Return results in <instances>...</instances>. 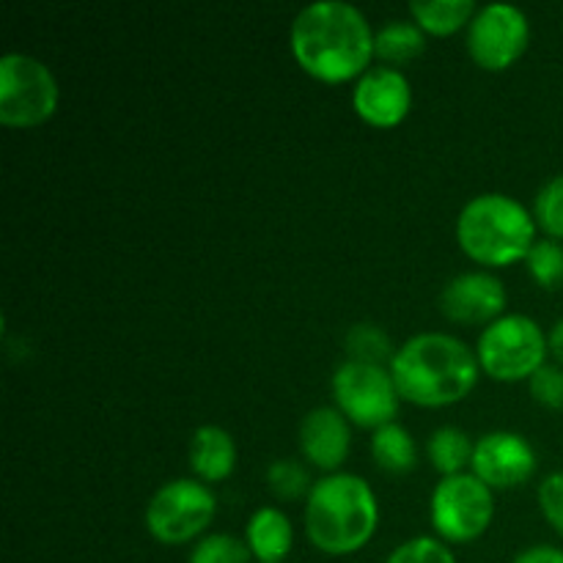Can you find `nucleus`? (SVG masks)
<instances>
[{"label": "nucleus", "mask_w": 563, "mask_h": 563, "mask_svg": "<svg viewBox=\"0 0 563 563\" xmlns=\"http://www.w3.org/2000/svg\"><path fill=\"white\" fill-rule=\"evenodd\" d=\"M539 467L537 449L520 432L495 429L482 434L473 449L471 473L482 478L489 489H517L533 478Z\"/></svg>", "instance_id": "9b49d317"}, {"label": "nucleus", "mask_w": 563, "mask_h": 563, "mask_svg": "<svg viewBox=\"0 0 563 563\" xmlns=\"http://www.w3.org/2000/svg\"><path fill=\"white\" fill-rule=\"evenodd\" d=\"M473 449L476 440L460 427H438L427 438V460L443 478L467 473L465 467H471Z\"/></svg>", "instance_id": "a211bd4d"}, {"label": "nucleus", "mask_w": 563, "mask_h": 563, "mask_svg": "<svg viewBox=\"0 0 563 563\" xmlns=\"http://www.w3.org/2000/svg\"><path fill=\"white\" fill-rule=\"evenodd\" d=\"M306 537L319 553L352 555L366 548L379 526V500L357 473H324L306 498Z\"/></svg>", "instance_id": "7ed1b4c3"}, {"label": "nucleus", "mask_w": 563, "mask_h": 563, "mask_svg": "<svg viewBox=\"0 0 563 563\" xmlns=\"http://www.w3.org/2000/svg\"><path fill=\"white\" fill-rule=\"evenodd\" d=\"M427 49V33L412 16H399V20H385L374 31V55L385 66H399L407 60L418 58Z\"/></svg>", "instance_id": "f3484780"}, {"label": "nucleus", "mask_w": 563, "mask_h": 563, "mask_svg": "<svg viewBox=\"0 0 563 563\" xmlns=\"http://www.w3.org/2000/svg\"><path fill=\"white\" fill-rule=\"evenodd\" d=\"M58 77L36 55L5 53L0 58V124L31 130L55 115Z\"/></svg>", "instance_id": "0eeeda50"}, {"label": "nucleus", "mask_w": 563, "mask_h": 563, "mask_svg": "<svg viewBox=\"0 0 563 563\" xmlns=\"http://www.w3.org/2000/svg\"><path fill=\"white\" fill-rule=\"evenodd\" d=\"M528 273L544 289H559L563 286V242L550 240V236H542V240L533 242L531 253L526 258Z\"/></svg>", "instance_id": "b1692460"}, {"label": "nucleus", "mask_w": 563, "mask_h": 563, "mask_svg": "<svg viewBox=\"0 0 563 563\" xmlns=\"http://www.w3.org/2000/svg\"><path fill=\"white\" fill-rule=\"evenodd\" d=\"M236 440L229 429L218 423H203L192 432L190 449H187V462L198 482L220 484L234 473L236 467Z\"/></svg>", "instance_id": "2eb2a0df"}, {"label": "nucleus", "mask_w": 563, "mask_h": 563, "mask_svg": "<svg viewBox=\"0 0 563 563\" xmlns=\"http://www.w3.org/2000/svg\"><path fill=\"white\" fill-rule=\"evenodd\" d=\"M550 344L542 324L528 313H511L489 322L476 341L478 366L498 383L531 379L548 363Z\"/></svg>", "instance_id": "39448f33"}, {"label": "nucleus", "mask_w": 563, "mask_h": 563, "mask_svg": "<svg viewBox=\"0 0 563 563\" xmlns=\"http://www.w3.org/2000/svg\"><path fill=\"white\" fill-rule=\"evenodd\" d=\"M548 344H550V355L555 357V363H561L563 366V317L553 324V328H550Z\"/></svg>", "instance_id": "c756f323"}, {"label": "nucleus", "mask_w": 563, "mask_h": 563, "mask_svg": "<svg viewBox=\"0 0 563 563\" xmlns=\"http://www.w3.org/2000/svg\"><path fill=\"white\" fill-rule=\"evenodd\" d=\"M352 108L377 130L399 126L412 108L410 77L399 66H368L352 86Z\"/></svg>", "instance_id": "ddd939ff"}, {"label": "nucleus", "mask_w": 563, "mask_h": 563, "mask_svg": "<svg viewBox=\"0 0 563 563\" xmlns=\"http://www.w3.org/2000/svg\"><path fill=\"white\" fill-rule=\"evenodd\" d=\"M214 515H218V498L209 484L198 478H170L154 489L143 511V522L148 537L176 548L207 537Z\"/></svg>", "instance_id": "423d86ee"}, {"label": "nucleus", "mask_w": 563, "mask_h": 563, "mask_svg": "<svg viewBox=\"0 0 563 563\" xmlns=\"http://www.w3.org/2000/svg\"><path fill=\"white\" fill-rule=\"evenodd\" d=\"M410 16L423 27V33L451 36L471 25L478 5L473 0H410Z\"/></svg>", "instance_id": "6ab92c4d"}, {"label": "nucleus", "mask_w": 563, "mask_h": 563, "mask_svg": "<svg viewBox=\"0 0 563 563\" xmlns=\"http://www.w3.org/2000/svg\"><path fill=\"white\" fill-rule=\"evenodd\" d=\"M385 563H456L449 544L438 537H412L401 542Z\"/></svg>", "instance_id": "a878e982"}, {"label": "nucleus", "mask_w": 563, "mask_h": 563, "mask_svg": "<svg viewBox=\"0 0 563 563\" xmlns=\"http://www.w3.org/2000/svg\"><path fill=\"white\" fill-rule=\"evenodd\" d=\"M511 563H563V550L555 544H531L520 550Z\"/></svg>", "instance_id": "c85d7f7f"}, {"label": "nucleus", "mask_w": 563, "mask_h": 563, "mask_svg": "<svg viewBox=\"0 0 563 563\" xmlns=\"http://www.w3.org/2000/svg\"><path fill=\"white\" fill-rule=\"evenodd\" d=\"M495 517V489L473 473L440 478L429 498V520L445 544H467L489 531Z\"/></svg>", "instance_id": "1a4fd4ad"}, {"label": "nucleus", "mask_w": 563, "mask_h": 563, "mask_svg": "<svg viewBox=\"0 0 563 563\" xmlns=\"http://www.w3.org/2000/svg\"><path fill=\"white\" fill-rule=\"evenodd\" d=\"M533 220L544 236L563 240V174L544 181L533 196Z\"/></svg>", "instance_id": "393cba45"}, {"label": "nucleus", "mask_w": 563, "mask_h": 563, "mask_svg": "<svg viewBox=\"0 0 563 563\" xmlns=\"http://www.w3.org/2000/svg\"><path fill=\"white\" fill-rule=\"evenodd\" d=\"M245 542L258 563H284L295 548V526L278 506H258L247 517Z\"/></svg>", "instance_id": "dca6fc26"}, {"label": "nucleus", "mask_w": 563, "mask_h": 563, "mask_svg": "<svg viewBox=\"0 0 563 563\" xmlns=\"http://www.w3.org/2000/svg\"><path fill=\"white\" fill-rule=\"evenodd\" d=\"M372 456L377 462L379 471L394 473V476H405L416 467L418 462V445L410 429L401 427L399 421L385 423L372 434Z\"/></svg>", "instance_id": "aec40b11"}, {"label": "nucleus", "mask_w": 563, "mask_h": 563, "mask_svg": "<svg viewBox=\"0 0 563 563\" xmlns=\"http://www.w3.org/2000/svg\"><path fill=\"white\" fill-rule=\"evenodd\" d=\"M289 44L302 71L322 82H346L372 66L374 27L346 0H313L291 20Z\"/></svg>", "instance_id": "f257e3e1"}, {"label": "nucleus", "mask_w": 563, "mask_h": 563, "mask_svg": "<svg viewBox=\"0 0 563 563\" xmlns=\"http://www.w3.org/2000/svg\"><path fill=\"white\" fill-rule=\"evenodd\" d=\"M440 313L456 324H484L500 319L509 306L504 280L487 269H467L445 280L438 297Z\"/></svg>", "instance_id": "f8f14e48"}, {"label": "nucleus", "mask_w": 563, "mask_h": 563, "mask_svg": "<svg viewBox=\"0 0 563 563\" xmlns=\"http://www.w3.org/2000/svg\"><path fill=\"white\" fill-rule=\"evenodd\" d=\"M537 500L550 528H555V533L563 537V471H555L542 478L537 489Z\"/></svg>", "instance_id": "cd10ccee"}, {"label": "nucleus", "mask_w": 563, "mask_h": 563, "mask_svg": "<svg viewBox=\"0 0 563 563\" xmlns=\"http://www.w3.org/2000/svg\"><path fill=\"white\" fill-rule=\"evenodd\" d=\"M302 460L324 473H339L352 451V423L335 405L313 407L297 429Z\"/></svg>", "instance_id": "4468645a"}, {"label": "nucleus", "mask_w": 563, "mask_h": 563, "mask_svg": "<svg viewBox=\"0 0 563 563\" xmlns=\"http://www.w3.org/2000/svg\"><path fill=\"white\" fill-rule=\"evenodd\" d=\"M388 368L394 374L401 401L427 407V410L451 407L467 399L482 374L476 350H471L456 335L440 333V330L410 335L394 352Z\"/></svg>", "instance_id": "f03ea898"}, {"label": "nucleus", "mask_w": 563, "mask_h": 563, "mask_svg": "<svg viewBox=\"0 0 563 563\" xmlns=\"http://www.w3.org/2000/svg\"><path fill=\"white\" fill-rule=\"evenodd\" d=\"M531 20L515 3H484L467 25V53L482 69L504 71L526 55Z\"/></svg>", "instance_id": "9d476101"}, {"label": "nucleus", "mask_w": 563, "mask_h": 563, "mask_svg": "<svg viewBox=\"0 0 563 563\" xmlns=\"http://www.w3.org/2000/svg\"><path fill=\"white\" fill-rule=\"evenodd\" d=\"M253 553L247 542L234 533H207L198 542H192L187 563H251Z\"/></svg>", "instance_id": "412c9836"}, {"label": "nucleus", "mask_w": 563, "mask_h": 563, "mask_svg": "<svg viewBox=\"0 0 563 563\" xmlns=\"http://www.w3.org/2000/svg\"><path fill=\"white\" fill-rule=\"evenodd\" d=\"M537 220L522 201L506 192H478L456 218L462 253L484 267L526 262L537 242Z\"/></svg>", "instance_id": "20e7f679"}, {"label": "nucleus", "mask_w": 563, "mask_h": 563, "mask_svg": "<svg viewBox=\"0 0 563 563\" xmlns=\"http://www.w3.org/2000/svg\"><path fill=\"white\" fill-rule=\"evenodd\" d=\"M335 407L350 423L377 432L399 416L401 396L396 390L394 374L383 363H366L346 357L330 377Z\"/></svg>", "instance_id": "6e6552de"}, {"label": "nucleus", "mask_w": 563, "mask_h": 563, "mask_svg": "<svg viewBox=\"0 0 563 563\" xmlns=\"http://www.w3.org/2000/svg\"><path fill=\"white\" fill-rule=\"evenodd\" d=\"M269 493L284 504H295L311 495V471L300 460H273L267 467Z\"/></svg>", "instance_id": "4be33fe9"}, {"label": "nucleus", "mask_w": 563, "mask_h": 563, "mask_svg": "<svg viewBox=\"0 0 563 563\" xmlns=\"http://www.w3.org/2000/svg\"><path fill=\"white\" fill-rule=\"evenodd\" d=\"M533 401L548 410H563V366L561 363H544L531 379H528Z\"/></svg>", "instance_id": "bb28decb"}, {"label": "nucleus", "mask_w": 563, "mask_h": 563, "mask_svg": "<svg viewBox=\"0 0 563 563\" xmlns=\"http://www.w3.org/2000/svg\"><path fill=\"white\" fill-rule=\"evenodd\" d=\"M346 352H350L352 361H366V363H383L390 366L394 361V346H390L388 333H385L379 324L361 322L355 328L346 330Z\"/></svg>", "instance_id": "5701e85b"}]
</instances>
